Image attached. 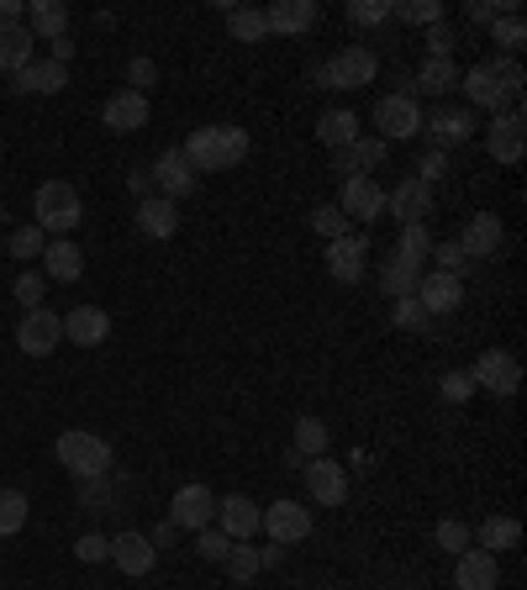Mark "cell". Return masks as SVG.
<instances>
[{"label": "cell", "mask_w": 527, "mask_h": 590, "mask_svg": "<svg viewBox=\"0 0 527 590\" xmlns=\"http://www.w3.org/2000/svg\"><path fill=\"white\" fill-rule=\"evenodd\" d=\"M43 290H49V275H43V269H22V275H17V285H11V296H17L26 311L43 307Z\"/></svg>", "instance_id": "cell-44"}, {"label": "cell", "mask_w": 527, "mask_h": 590, "mask_svg": "<svg viewBox=\"0 0 527 590\" xmlns=\"http://www.w3.org/2000/svg\"><path fill=\"white\" fill-rule=\"evenodd\" d=\"M26 22V0H0V26H22Z\"/></svg>", "instance_id": "cell-58"}, {"label": "cell", "mask_w": 527, "mask_h": 590, "mask_svg": "<svg viewBox=\"0 0 527 590\" xmlns=\"http://www.w3.org/2000/svg\"><path fill=\"white\" fill-rule=\"evenodd\" d=\"M43 275H49V280H64V285H74L85 275V254L74 248V237H53L49 248H43Z\"/></svg>", "instance_id": "cell-30"}, {"label": "cell", "mask_w": 527, "mask_h": 590, "mask_svg": "<svg viewBox=\"0 0 527 590\" xmlns=\"http://www.w3.org/2000/svg\"><path fill=\"white\" fill-rule=\"evenodd\" d=\"M375 74H380V58L364 43H348L316 69V85H327V90H364V85H375Z\"/></svg>", "instance_id": "cell-4"}, {"label": "cell", "mask_w": 527, "mask_h": 590, "mask_svg": "<svg viewBox=\"0 0 527 590\" xmlns=\"http://www.w3.org/2000/svg\"><path fill=\"white\" fill-rule=\"evenodd\" d=\"M259 533H269V544H301V538H312V512L301 506V501H269L264 506V522H259Z\"/></svg>", "instance_id": "cell-8"}, {"label": "cell", "mask_w": 527, "mask_h": 590, "mask_svg": "<svg viewBox=\"0 0 527 590\" xmlns=\"http://www.w3.org/2000/svg\"><path fill=\"white\" fill-rule=\"evenodd\" d=\"M459 64L454 58H428L422 69H417V79H411V95L422 90V95H449V90H459Z\"/></svg>", "instance_id": "cell-31"}, {"label": "cell", "mask_w": 527, "mask_h": 590, "mask_svg": "<svg viewBox=\"0 0 527 590\" xmlns=\"http://www.w3.org/2000/svg\"><path fill=\"white\" fill-rule=\"evenodd\" d=\"M58 464L74 480H96V474L111 470V443L96 432H58Z\"/></svg>", "instance_id": "cell-5"}, {"label": "cell", "mask_w": 527, "mask_h": 590, "mask_svg": "<svg viewBox=\"0 0 527 590\" xmlns=\"http://www.w3.org/2000/svg\"><path fill=\"white\" fill-rule=\"evenodd\" d=\"M364 269H369V237L364 233H348V237H337V243H327V275L337 285H359Z\"/></svg>", "instance_id": "cell-16"}, {"label": "cell", "mask_w": 527, "mask_h": 590, "mask_svg": "<svg viewBox=\"0 0 527 590\" xmlns=\"http://www.w3.org/2000/svg\"><path fill=\"white\" fill-rule=\"evenodd\" d=\"M148 180H153V185H159V195H164V201H174V206H180V201L201 185V174H195V164L185 159V148H164V153L153 159V169H148Z\"/></svg>", "instance_id": "cell-9"}, {"label": "cell", "mask_w": 527, "mask_h": 590, "mask_svg": "<svg viewBox=\"0 0 527 590\" xmlns=\"http://www.w3.org/2000/svg\"><path fill=\"white\" fill-rule=\"evenodd\" d=\"M22 26L32 32V37L53 43V37H64V32H69V6H64V0H32Z\"/></svg>", "instance_id": "cell-28"}, {"label": "cell", "mask_w": 527, "mask_h": 590, "mask_svg": "<svg viewBox=\"0 0 527 590\" xmlns=\"http://www.w3.org/2000/svg\"><path fill=\"white\" fill-rule=\"evenodd\" d=\"M316 138L327 142V148H348L354 138H364L359 117H354V111H322V121H316Z\"/></svg>", "instance_id": "cell-35"}, {"label": "cell", "mask_w": 527, "mask_h": 590, "mask_svg": "<svg viewBox=\"0 0 527 590\" xmlns=\"http://www.w3.org/2000/svg\"><path fill=\"white\" fill-rule=\"evenodd\" d=\"M32 517V501L22 491H0V538H17Z\"/></svg>", "instance_id": "cell-39"}, {"label": "cell", "mask_w": 527, "mask_h": 590, "mask_svg": "<svg viewBox=\"0 0 527 590\" xmlns=\"http://www.w3.org/2000/svg\"><path fill=\"white\" fill-rule=\"evenodd\" d=\"M428 259H438V269H443V275H464V269H470V259H464V248H459L454 237H449V243H432Z\"/></svg>", "instance_id": "cell-49"}, {"label": "cell", "mask_w": 527, "mask_h": 590, "mask_svg": "<svg viewBox=\"0 0 527 590\" xmlns=\"http://www.w3.org/2000/svg\"><path fill=\"white\" fill-rule=\"evenodd\" d=\"M422 117H428V111H422L411 95H401V90H396V95H380V100H375V127H380L375 138H380V142H411V138H422Z\"/></svg>", "instance_id": "cell-6"}, {"label": "cell", "mask_w": 527, "mask_h": 590, "mask_svg": "<svg viewBox=\"0 0 527 590\" xmlns=\"http://www.w3.org/2000/svg\"><path fill=\"white\" fill-rule=\"evenodd\" d=\"M470 379H475V390H491V396H517V385H523V364H517V354H506V348H485V354L475 358V369H470Z\"/></svg>", "instance_id": "cell-7"}, {"label": "cell", "mask_w": 527, "mask_h": 590, "mask_svg": "<svg viewBox=\"0 0 527 590\" xmlns=\"http://www.w3.org/2000/svg\"><path fill=\"white\" fill-rule=\"evenodd\" d=\"M428 58H454V32L443 22L428 26Z\"/></svg>", "instance_id": "cell-56"}, {"label": "cell", "mask_w": 527, "mask_h": 590, "mask_svg": "<svg viewBox=\"0 0 527 590\" xmlns=\"http://www.w3.org/2000/svg\"><path fill=\"white\" fill-rule=\"evenodd\" d=\"M275 565H286V548H280V544L259 554V569H275Z\"/></svg>", "instance_id": "cell-61"}, {"label": "cell", "mask_w": 527, "mask_h": 590, "mask_svg": "<svg viewBox=\"0 0 527 590\" xmlns=\"http://www.w3.org/2000/svg\"><path fill=\"white\" fill-rule=\"evenodd\" d=\"M312 227H316L322 237H327V243H337V237H348V216L337 212V206H327V201H322V206L312 212Z\"/></svg>", "instance_id": "cell-46"}, {"label": "cell", "mask_w": 527, "mask_h": 590, "mask_svg": "<svg viewBox=\"0 0 527 590\" xmlns=\"http://www.w3.org/2000/svg\"><path fill=\"white\" fill-rule=\"evenodd\" d=\"M127 85L138 95H148L159 85V64H153V58H132V64H127Z\"/></svg>", "instance_id": "cell-52"}, {"label": "cell", "mask_w": 527, "mask_h": 590, "mask_svg": "<svg viewBox=\"0 0 527 590\" xmlns=\"http://www.w3.org/2000/svg\"><path fill=\"white\" fill-rule=\"evenodd\" d=\"M79 216H85V206H79V190H74L69 180H43V185H37V195H32V222H37L43 233L69 237L74 227H79Z\"/></svg>", "instance_id": "cell-3"}, {"label": "cell", "mask_w": 527, "mask_h": 590, "mask_svg": "<svg viewBox=\"0 0 527 590\" xmlns=\"http://www.w3.org/2000/svg\"><path fill=\"white\" fill-rule=\"evenodd\" d=\"M454 586L459 590H502V565L485 548H464L454 554Z\"/></svg>", "instance_id": "cell-19"}, {"label": "cell", "mask_w": 527, "mask_h": 590, "mask_svg": "<svg viewBox=\"0 0 527 590\" xmlns=\"http://www.w3.org/2000/svg\"><path fill=\"white\" fill-rule=\"evenodd\" d=\"M180 148L195 164V174H222V169H238L248 159V132L243 127H195Z\"/></svg>", "instance_id": "cell-2"}, {"label": "cell", "mask_w": 527, "mask_h": 590, "mask_svg": "<svg viewBox=\"0 0 527 590\" xmlns=\"http://www.w3.org/2000/svg\"><path fill=\"white\" fill-rule=\"evenodd\" d=\"M195 554H201L206 565H222V559L233 554V538H227V533H212V527H206V533H195Z\"/></svg>", "instance_id": "cell-48"}, {"label": "cell", "mask_w": 527, "mask_h": 590, "mask_svg": "<svg viewBox=\"0 0 527 590\" xmlns=\"http://www.w3.org/2000/svg\"><path fill=\"white\" fill-rule=\"evenodd\" d=\"M385 153H390V142H380V138H354L348 148H337V174H343V180L375 174V169L385 164Z\"/></svg>", "instance_id": "cell-26"}, {"label": "cell", "mask_w": 527, "mask_h": 590, "mask_svg": "<svg viewBox=\"0 0 527 590\" xmlns=\"http://www.w3.org/2000/svg\"><path fill=\"white\" fill-rule=\"evenodd\" d=\"M396 328H411V332H422V337H428V332H432V317L407 296V301H396Z\"/></svg>", "instance_id": "cell-50"}, {"label": "cell", "mask_w": 527, "mask_h": 590, "mask_svg": "<svg viewBox=\"0 0 527 590\" xmlns=\"http://www.w3.org/2000/svg\"><path fill=\"white\" fill-rule=\"evenodd\" d=\"M290 449L301 453V459H322V453H327V422H322V417H301Z\"/></svg>", "instance_id": "cell-38"}, {"label": "cell", "mask_w": 527, "mask_h": 590, "mask_svg": "<svg viewBox=\"0 0 527 590\" xmlns=\"http://www.w3.org/2000/svg\"><path fill=\"white\" fill-rule=\"evenodd\" d=\"M491 43H502V58H517L527 43V22H523V11H506V17H496L491 22Z\"/></svg>", "instance_id": "cell-37"}, {"label": "cell", "mask_w": 527, "mask_h": 590, "mask_svg": "<svg viewBox=\"0 0 527 590\" xmlns=\"http://www.w3.org/2000/svg\"><path fill=\"white\" fill-rule=\"evenodd\" d=\"M106 127L117 132V138H132V132H143L148 127V95H138V90H117L111 100H106Z\"/></svg>", "instance_id": "cell-22"}, {"label": "cell", "mask_w": 527, "mask_h": 590, "mask_svg": "<svg viewBox=\"0 0 527 590\" xmlns=\"http://www.w3.org/2000/svg\"><path fill=\"white\" fill-rule=\"evenodd\" d=\"M222 565H227V575H233V580H243V586H248V580H254V575H259V548H248V544H233V554H227V559H222Z\"/></svg>", "instance_id": "cell-45"}, {"label": "cell", "mask_w": 527, "mask_h": 590, "mask_svg": "<svg viewBox=\"0 0 527 590\" xmlns=\"http://www.w3.org/2000/svg\"><path fill=\"white\" fill-rule=\"evenodd\" d=\"M385 216H396L401 227H422L432 216V185H422L417 174H407L396 190H385Z\"/></svg>", "instance_id": "cell-14"}, {"label": "cell", "mask_w": 527, "mask_h": 590, "mask_svg": "<svg viewBox=\"0 0 527 590\" xmlns=\"http://www.w3.org/2000/svg\"><path fill=\"white\" fill-rule=\"evenodd\" d=\"M64 337H69L74 348H100L106 337H111V317L100 307H74L64 317Z\"/></svg>", "instance_id": "cell-25"}, {"label": "cell", "mask_w": 527, "mask_h": 590, "mask_svg": "<svg viewBox=\"0 0 527 590\" xmlns=\"http://www.w3.org/2000/svg\"><path fill=\"white\" fill-rule=\"evenodd\" d=\"M432 254V237L428 227H401V237H396V259H407L417 275H422V264H428Z\"/></svg>", "instance_id": "cell-40"}, {"label": "cell", "mask_w": 527, "mask_h": 590, "mask_svg": "<svg viewBox=\"0 0 527 590\" xmlns=\"http://www.w3.org/2000/svg\"><path fill=\"white\" fill-rule=\"evenodd\" d=\"M348 22L380 26V22H390V6H385V0H354V6H348Z\"/></svg>", "instance_id": "cell-51"}, {"label": "cell", "mask_w": 527, "mask_h": 590, "mask_svg": "<svg viewBox=\"0 0 527 590\" xmlns=\"http://www.w3.org/2000/svg\"><path fill=\"white\" fill-rule=\"evenodd\" d=\"M17 79V90L22 95H58L69 85V69L64 64H53V58H32L22 74H11Z\"/></svg>", "instance_id": "cell-27"}, {"label": "cell", "mask_w": 527, "mask_h": 590, "mask_svg": "<svg viewBox=\"0 0 527 590\" xmlns=\"http://www.w3.org/2000/svg\"><path fill=\"white\" fill-rule=\"evenodd\" d=\"M169 522H174L180 533H206L216 522V496L206 485H180L174 501H169Z\"/></svg>", "instance_id": "cell-13"}, {"label": "cell", "mask_w": 527, "mask_h": 590, "mask_svg": "<svg viewBox=\"0 0 527 590\" xmlns=\"http://www.w3.org/2000/svg\"><path fill=\"white\" fill-rule=\"evenodd\" d=\"M227 32H233L238 43H264V37H269L264 11H248V6H233V11H227Z\"/></svg>", "instance_id": "cell-41"}, {"label": "cell", "mask_w": 527, "mask_h": 590, "mask_svg": "<svg viewBox=\"0 0 527 590\" xmlns=\"http://www.w3.org/2000/svg\"><path fill=\"white\" fill-rule=\"evenodd\" d=\"M422 138H432L438 153H443L449 142L459 148V142L475 138V117H470V111H454V106H438L432 117H422Z\"/></svg>", "instance_id": "cell-20"}, {"label": "cell", "mask_w": 527, "mask_h": 590, "mask_svg": "<svg viewBox=\"0 0 527 590\" xmlns=\"http://www.w3.org/2000/svg\"><path fill=\"white\" fill-rule=\"evenodd\" d=\"M32 32L26 26H0V74H22L32 64Z\"/></svg>", "instance_id": "cell-32"}, {"label": "cell", "mask_w": 527, "mask_h": 590, "mask_svg": "<svg viewBox=\"0 0 527 590\" xmlns=\"http://www.w3.org/2000/svg\"><path fill=\"white\" fill-rule=\"evenodd\" d=\"M132 190H138V195H148V190H153V180H148V169H138V174H132Z\"/></svg>", "instance_id": "cell-62"}, {"label": "cell", "mask_w": 527, "mask_h": 590, "mask_svg": "<svg viewBox=\"0 0 527 590\" xmlns=\"http://www.w3.org/2000/svg\"><path fill=\"white\" fill-rule=\"evenodd\" d=\"M517 544H523V522L517 517H485L480 522V548H485V554L502 559L506 548H517Z\"/></svg>", "instance_id": "cell-33"}, {"label": "cell", "mask_w": 527, "mask_h": 590, "mask_svg": "<svg viewBox=\"0 0 527 590\" xmlns=\"http://www.w3.org/2000/svg\"><path fill=\"white\" fill-rule=\"evenodd\" d=\"M390 17L407 26H438L443 22V0H401V6H390Z\"/></svg>", "instance_id": "cell-42"}, {"label": "cell", "mask_w": 527, "mask_h": 590, "mask_svg": "<svg viewBox=\"0 0 527 590\" xmlns=\"http://www.w3.org/2000/svg\"><path fill=\"white\" fill-rule=\"evenodd\" d=\"M306 496L316 501V506H343L348 501V474H343V464H333L327 453L322 459H306Z\"/></svg>", "instance_id": "cell-17"}, {"label": "cell", "mask_w": 527, "mask_h": 590, "mask_svg": "<svg viewBox=\"0 0 527 590\" xmlns=\"http://www.w3.org/2000/svg\"><path fill=\"white\" fill-rule=\"evenodd\" d=\"M153 559H159V548L148 544V533H117V538H111V565H117L121 575L143 580L148 569H153Z\"/></svg>", "instance_id": "cell-24"}, {"label": "cell", "mask_w": 527, "mask_h": 590, "mask_svg": "<svg viewBox=\"0 0 527 590\" xmlns=\"http://www.w3.org/2000/svg\"><path fill=\"white\" fill-rule=\"evenodd\" d=\"M506 11H517V0H475L464 17H470V22H480V26H491L496 17H506Z\"/></svg>", "instance_id": "cell-54"}, {"label": "cell", "mask_w": 527, "mask_h": 590, "mask_svg": "<svg viewBox=\"0 0 527 590\" xmlns=\"http://www.w3.org/2000/svg\"><path fill=\"white\" fill-rule=\"evenodd\" d=\"M454 243L464 248V259H470V264L496 259V254H502V243H506L502 216H496V212H475L470 222H464V233H459Z\"/></svg>", "instance_id": "cell-12"}, {"label": "cell", "mask_w": 527, "mask_h": 590, "mask_svg": "<svg viewBox=\"0 0 527 590\" xmlns=\"http://www.w3.org/2000/svg\"><path fill=\"white\" fill-rule=\"evenodd\" d=\"M523 64L517 58H485V64H470L459 74V90L470 95V106H485V111H502L506 100H523Z\"/></svg>", "instance_id": "cell-1"}, {"label": "cell", "mask_w": 527, "mask_h": 590, "mask_svg": "<svg viewBox=\"0 0 527 590\" xmlns=\"http://www.w3.org/2000/svg\"><path fill=\"white\" fill-rule=\"evenodd\" d=\"M432 538H438V548H449V554H464V548H470V527H464V522H438Z\"/></svg>", "instance_id": "cell-53"}, {"label": "cell", "mask_w": 527, "mask_h": 590, "mask_svg": "<svg viewBox=\"0 0 527 590\" xmlns=\"http://www.w3.org/2000/svg\"><path fill=\"white\" fill-rule=\"evenodd\" d=\"M6 248H11V254H17L22 264H32V259H43V248H49V233H43L37 222H32V227H17Z\"/></svg>", "instance_id": "cell-43"}, {"label": "cell", "mask_w": 527, "mask_h": 590, "mask_svg": "<svg viewBox=\"0 0 527 590\" xmlns=\"http://www.w3.org/2000/svg\"><path fill=\"white\" fill-rule=\"evenodd\" d=\"M138 233L143 237H174L180 233V206L164 195H143L138 201Z\"/></svg>", "instance_id": "cell-29"}, {"label": "cell", "mask_w": 527, "mask_h": 590, "mask_svg": "<svg viewBox=\"0 0 527 590\" xmlns=\"http://www.w3.org/2000/svg\"><path fill=\"white\" fill-rule=\"evenodd\" d=\"M74 559H79V565H106V559H111V538H100V533L74 538Z\"/></svg>", "instance_id": "cell-47"}, {"label": "cell", "mask_w": 527, "mask_h": 590, "mask_svg": "<svg viewBox=\"0 0 527 590\" xmlns=\"http://www.w3.org/2000/svg\"><path fill=\"white\" fill-rule=\"evenodd\" d=\"M174 538H180V527H174V522H159V527H153V533H148V544H153V548H169V544H174Z\"/></svg>", "instance_id": "cell-59"}, {"label": "cell", "mask_w": 527, "mask_h": 590, "mask_svg": "<svg viewBox=\"0 0 527 590\" xmlns=\"http://www.w3.org/2000/svg\"><path fill=\"white\" fill-rule=\"evenodd\" d=\"M380 290L390 296V301H407L411 290H417V269H411L407 259H396V254H385V264H380Z\"/></svg>", "instance_id": "cell-36"}, {"label": "cell", "mask_w": 527, "mask_h": 590, "mask_svg": "<svg viewBox=\"0 0 527 590\" xmlns=\"http://www.w3.org/2000/svg\"><path fill=\"white\" fill-rule=\"evenodd\" d=\"M337 212L348 222H380L385 216V190L375 185V174H359V180H343V201Z\"/></svg>", "instance_id": "cell-18"}, {"label": "cell", "mask_w": 527, "mask_h": 590, "mask_svg": "<svg viewBox=\"0 0 527 590\" xmlns=\"http://www.w3.org/2000/svg\"><path fill=\"white\" fill-rule=\"evenodd\" d=\"M470 390H475V379L470 375H443V396H449V401H464V396H470Z\"/></svg>", "instance_id": "cell-57"}, {"label": "cell", "mask_w": 527, "mask_h": 590, "mask_svg": "<svg viewBox=\"0 0 527 590\" xmlns=\"http://www.w3.org/2000/svg\"><path fill=\"white\" fill-rule=\"evenodd\" d=\"M316 0H275L269 11H264V26L269 32H280V37H301V32H312L316 26Z\"/></svg>", "instance_id": "cell-23"}, {"label": "cell", "mask_w": 527, "mask_h": 590, "mask_svg": "<svg viewBox=\"0 0 527 590\" xmlns=\"http://www.w3.org/2000/svg\"><path fill=\"white\" fill-rule=\"evenodd\" d=\"M69 58H74V37L64 32V37H53V64H64V69H69Z\"/></svg>", "instance_id": "cell-60"}, {"label": "cell", "mask_w": 527, "mask_h": 590, "mask_svg": "<svg viewBox=\"0 0 527 590\" xmlns=\"http://www.w3.org/2000/svg\"><path fill=\"white\" fill-rule=\"evenodd\" d=\"M117 501H121V485L111 480V470L106 474H96V480H79V506L85 512H117Z\"/></svg>", "instance_id": "cell-34"}, {"label": "cell", "mask_w": 527, "mask_h": 590, "mask_svg": "<svg viewBox=\"0 0 527 590\" xmlns=\"http://www.w3.org/2000/svg\"><path fill=\"white\" fill-rule=\"evenodd\" d=\"M216 522H222V533H227L233 544H248V538L259 533L264 506L248 496H227V501H216Z\"/></svg>", "instance_id": "cell-21"}, {"label": "cell", "mask_w": 527, "mask_h": 590, "mask_svg": "<svg viewBox=\"0 0 527 590\" xmlns=\"http://www.w3.org/2000/svg\"><path fill=\"white\" fill-rule=\"evenodd\" d=\"M17 343H22V354H26V358H49L53 348L64 343V317H53L49 307L26 311L22 328H17Z\"/></svg>", "instance_id": "cell-15"}, {"label": "cell", "mask_w": 527, "mask_h": 590, "mask_svg": "<svg viewBox=\"0 0 527 590\" xmlns=\"http://www.w3.org/2000/svg\"><path fill=\"white\" fill-rule=\"evenodd\" d=\"M443 174H449V153L428 148V153H422V164H417V180H422V185H438Z\"/></svg>", "instance_id": "cell-55"}, {"label": "cell", "mask_w": 527, "mask_h": 590, "mask_svg": "<svg viewBox=\"0 0 527 590\" xmlns=\"http://www.w3.org/2000/svg\"><path fill=\"white\" fill-rule=\"evenodd\" d=\"M485 148L496 164H523V148H527V121H523V106L512 111H496L491 127H485Z\"/></svg>", "instance_id": "cell-11"}, {"label": "cell", "mask_w": 527, "mask_h": 590, "mask_svg": "<svg viewBox=\"0 0 527 590\" xmlns=\"http://www.w3.org/2000/svg\"><path fill=\"white\" fill-rule=\"evenodd\" d=\"M411 301L428 311L432 322L438 317H454L464 307V280L459 275H443V269H432V275H417V290H411Z\"/></svg>", "instance_id": "cell-10"}]
</instances>
